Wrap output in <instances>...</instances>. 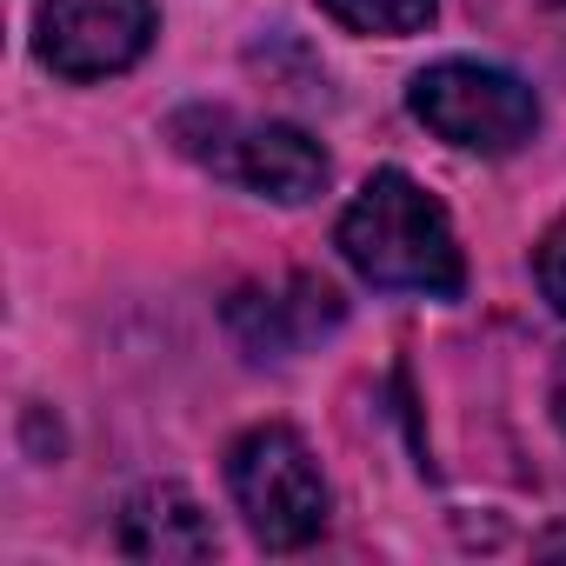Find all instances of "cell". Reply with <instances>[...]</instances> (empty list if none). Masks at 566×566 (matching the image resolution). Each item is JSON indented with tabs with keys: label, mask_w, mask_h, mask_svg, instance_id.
I'll list each match as a JSON object with an SVG mask.
<instances>
[{
	"label": "cell",
	"mask_w": 566,
	"mask_h": 566,
	"mask_svg": "<svg viewBox=\"0 0 566 566\" xmlns=\"http://www.w3.org/2000/svg\"><path fill=\"white\" fill-rule=\"evenodd\" d=\"M321 8L347 34H387V41H400V34H420L433 21L440 0H321Z\"/></svg>",
	"instance_id": "obj_8"
},
{
	"label": "cell",
	"mask_w": 566,
	"mask_h": 566,
	"mask_svg": "<svg viewBox=\"0 0 566 566\" xmlns=\"http://www.w3.org/2000/svg\"><path fill=\"white\" fill-rule=\"evenodd\" d=\"M347 266L374 287H394V294H433V301H453L460 280H467V260H460V233L447 220V207L400 167H380L340 213L334 227Z\"/></svg>",
	"instance_id": "obj_1"
},
{
	"label": "cell",
	"mask_w": 566,
	"mask_h": 566,
	"mask_svg": "<svg viewBox=\"0 0 566 566\" xmlns=\"http://www.w3.org/2000/svg\"><path fill=\"white\" fill-rule=\"evenodd\" d=\"M553 420H559V433H566V354H559V367H553Z\"/></svg>",
	"instance_id": "obj_10"
},
{
	"label": "cell",
	"mask_w": 566,
	"mask_h": 566,
	"mask_svg": "<svg viewBox=\"0 0 566 566\" xmlns=\"http://www.w3.org/2000/svg\"><path fill=\"white\" fill-rule=\"evenodd\" d=\"M340 314L347 307L321 273H287V280H273V287H240L227 301V327L253 360H287V354L314 347L321 334L340 327Z\"/></svg>",
	"instance_id": "obj_6"
},
{
	"label": "cell",
	"mask_w": 566,
	"mask_h": 566,
	"mask_svg": "<svg viewBox=\"0 0 566 566\" xmlns=\"http://www.w3.org/2000/svg\"><path fill=\"white\" fill-rule=\"evenodd\" d=\"M120 546L134 559H213L220 533H213V520L200 513V500L187 486L160 480V486H140L120 506Z\"/></svg>",
	"instance_id": "obj_7"
},
{
	"label": "cell",
	"mask_w": 566,
	"mask_h": 566,
	"mask_svg": "<svg viewBox=\"0 0 566 566\" xmlns=\"http://www.w3.org/2000/svg\"><path fill=\"white\" fill-rule=\"evenodd\" d=\"M539 294L553 301V314H566V213L539 240Z\"/></svg>",
	"instance_id": "obj_9"
},
{
	"label": "cell",
	"mask_w": 566,
	"mask_h": 566,
	"mask_svg": "<svg viewBox=\"0 0 566 566\" xmlns=\"http://www.w3.org/2000/svg\"><path fill=\"white\" fill-rule=\"evenodd\" d=\"M207 127V140H180L193 160H207L213 174L240 180L247 193H266L280 207H301L327 187V147L287 120H227V114H193Z\"/></svg>",
	"instance_id": "obj_4"
},
{
	"label": "cell",
	"mask_w": 566,
	"mask_h": 566,
	"mask_svg": "<svg viewBox=\"0 0 566 566\" xmlns=\"http://www.w3.org/2000/svg\"><path fill=\"white\" fill-rule=\"evenodd\" d=\"M34 48L61 81H114L154 48V0H41Z\"/></svg>",
	"instance_id": "obj_5"
},
{
	"label": "cell",
	"mask_w": 566,
	"mask_h": 566,
	"mask_svg": "<svg viewBox=\"0 0 566 566\" xmlns=\"http://www.w3.org/2000/svg\"><path fill=\"white\" fill-rule=\"evenodd\" d=\"M227 493L266 553L314 546L327 533V513H334L321 460L307 453V440L294 427H247L227 447Z\"/></svg>",
	"instance_id": "obj_2"
},
{
	"label": "cell",
	"mask_w": 566,
	"mask_h": 566,
	"mask_svg": "<svg viewBox=\"0 0 566 566\" xmlns=\"http://www.w3.org/2000/svg\"><path fill=\"white\" fill-rule=\"evenodd\" d=\"M407 107L433 140H447L460 154H486V160L520 154L539 134L533 87L520 74H506V67H486V61H433V67H420L413 87H407Z\"/></svg>",
	"instance_id": "obj_3"
}]
</instances>
